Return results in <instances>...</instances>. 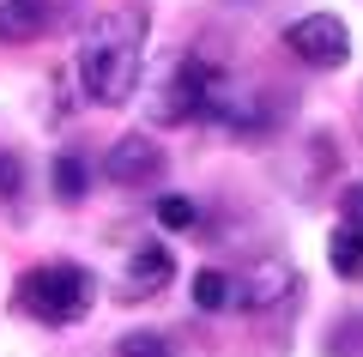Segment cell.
<instances>
[{
    "mask_svg": "<svg viewBox=\"0 0 363 357\" xmlns=\"http://www.w3.org/2000/svg\"><path fill=\"white\" fill-rule=\"evenodd\" d=\"M109 182L116 188H145V182L164 176V152H157L152 133H121L116 145H109Z\"/></svg>",
    "mask_w": 363,
    "mask_h": 357,
    "instance_id": "5",
    "label": "cell"
},
{
    "mask_svg": "<svg viewBox=\"0 0 363 357\" xmlns=\"http://www.w3.org/2000/svg\"><path fill=\"white\" fill-rule=\"evenodd\" d=\"M18 188H25V164L13 152H0V200H18Z\"/></svg>",
    "mask_w": 363,
    "mask_h": 357,
    "instance_id": "14",
    "label": "cell"
},
{
    "mask_svg": "<svg viewBox=\"0 0 363 357\" xmlns=\"http://www.w3.org/2000/svg\"><path fill=\"white\" fill-rule=\"evenodd\" d=\"M194 303H200V309H224V303H230V279L212 273V267H200V273H194Z\"/></svg>",
    "mask_w": 363,
    "mask_h": 357,
    "instance_id": "10",
    "label": "cell"
},
{
    "mask_svg": "<svg viewBox=\"0 0 363 357\" xmlns=\"http://www.w3.org/2000/svg\"><path fill=\"white\" fill-rule=\"evenodd\" d=\"M230 297L242 309H272V303H291L297 297V273H291V260H255V267L242 273V285H230Z\"/></svg>",
    "mask_w": 363,
    "mask_h": 357,
    "instance_id": "7",
    "label": "cell"
},
{
    "mask_svg": "<svg viewBox=\"0 0 363 357\" xmlns=\"http://www.w3.org/2000/svg\"><path fill=\"white\" fill-rule=\"evenodd\" d=\"M116 357H169V339H157V333H128V339L116 345Z\"/></svg>",
    "mask_w": 363,
    "mask_h": 357,
    "instance_id": "12",
    "label": "cell"
},
{
    "mask_svg": "<svg viewBox=\"0 0 363 357\" xmlns=\"http://www.w3.org/2000/svg\"><path fill=\"white\" fill-rule=\"evenodd\" d=\"M327 260L339 279L363 285V218H339V230L327 236Z\"/></svg>",
    "mask_w": 363,
    "mask_h": 357,
    "instance_id": "8",
    "label": "cell"
},
{
    "mask_svg": "<svg viewBox=\"0 0 363 357\" xmlns=\"http://www.w3.org/2000/svg\"><path fill=\"white\" fill-rule=\"evenodd\" d=\"M345 218H363V182H357V188L345 194Z\"/></svg>",
    "mask_w": 363,
    "mask_h": 357,
    "instance_id": "15",
    "label": "cell"
},
{
    "mask_svg": "<svg viewBox=\"0 0 363 357\" xmlns=\"http://www.w3.org/2000/svg\"><path fill=\"white\" fill-rule=\"evenodd\" d=\"M157 218H164L169 230H194V224H200L194 200H182V194H164V200H157Z\"/></svg>",
    "mask_w": 363,
    "mask_h": 357,
    "instance_id": "11",
    "label": "cell"
},
{
    "mask_svg": "<svg viewBox=\"0 0 363 357\" xmlns=\"http://www.w3.org/2000/svg\"><path fill=\"white\" fill-rule=\"evenodd\" d=\"M91 297H97V279L79 260H43V267L18 273V285H13V309L30 315V321H43V327H73V321H85Z\"/></svg>",
    "mask_w": 363,
    "mask_h": 357,
    "instance_id": "2",
    "label": "cell"
},
{
    "mask_svg": "<svg viewBox=\"0 0 363 357\" xmlns=\"http://www.w3.org/2000/svg\"><path fill=\"white\" fill-rule=\"evenodd\" d=\"M79 0H0V43H43L67 31Z\"/></svg>",
    "mask_w": 363,
    "mask_h": 357,
    "instance_id": "4",
    "label": "cell"
},
{
    "mask_svg": "<svg viewBox=\"0 0 363 357\" xmlns=\"http://www.w3.org/2000/svg\"><path fill=\"white\" fill-rule=\"evenodd\" d=\"M145 67V6L140 0H121L109 13L91 18L85 43H79V79H85V97L116 109L133 97Z\"/></svg>",
    "mask_w": 363,
    "mask_h": 357,
    "instance_id": "1",
    "label": "cell"
},
{
    "mask_svg": "<svg viewBox=\"0 0 363 357\" xmlns=\"http://www.w3.org/2000/svg\"><path fill=\"white\" fill-rule=\"evenodd\" d=\"M285 49L303 67H315V73H333V67L351 61V31L333 13H309V18H291L285 25Z\"/></svg>",
    "mask_w": 363,
    "mask_h": 357,
    "instance_id": "3",
    "label": "cell"
},
{
    "mask_svg": "<svg viewBox=\"0 0 363 357\" xmlns=\"http://www.w3.org/2000/svg\"><path fill=\"white\" fill-rule=\"evenodd\" d=\"M327 351H333V357H357L363 351V315L357 321H339V333L327 339Z\"/></svg>",
    "mask_w": 363,
    "mask_h": 357,
    "instance_id": "13",
    "label": "cell"
},
{
    "mask_svg": "<svg viewBox=\"0 0 363 357\" xmlns=\"http://www.w3.org/2000/svg\"><path fill=\"white\" fill-rule=\"evenodd\" d=\"M49 188H55V200H61V206H79V200L91 194V176H85V164H79V158L67 152V158H55V170H49Z\"/></svg>",
    "mask_w": 363,
    "mask_h": 357,
    "instance_id": "9",
    "label": "cell"
},
{
    "mask_svg": "<svg viewBox=\"0 0 363 357\" xmlns=\"http://www.w3.org/2000/svg\"><path fill=\"white\" fill-rule=\"evenodd\" d=\"M169 279H176V255H169L164 243H140L128 255V273H121L116 297H121V303H145V297H157Z\"/></svg>",
    "mask_w": 363,
    "mask_h": 357,
    "instance_id": "6",
    "label": "cell"
}]
</instances>
